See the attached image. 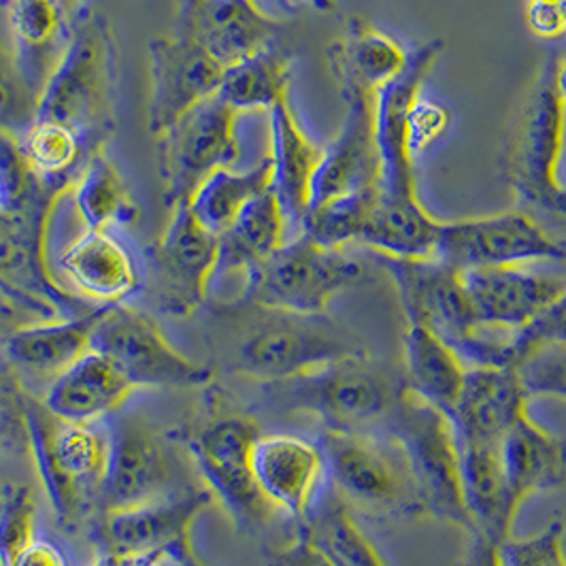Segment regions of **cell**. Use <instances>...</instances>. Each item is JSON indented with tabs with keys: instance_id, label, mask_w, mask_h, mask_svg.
I'll return each instance as SVG.
<instances>
[{
	"instance_id": "cell-56",
	"label": "cell",
	"mask_w": 566,
	"mask_h": 566,
	"mask_svg": "<svg viewBox=\"0 0 566 566\" xmlns=\"http://www.w3.org/2000/svg\"><path fill=\"white\" fill-rule=\"evenodd\" d=\"M549 213H556V216H560V218H565L566 220V190L558 197V200L554 202V207H552Z\"/></svg>"
},
{
	"instance_id": "cell-19",
	"label": "cell",
	"mask_w": 566,
	"mask_h": 566,
	"mask_svg": "<svg viewBox=\"0 0 566 566\" xmlns=\"http://www.w3.org/2000/svg\"><path fill=\"white\" fill-rule=\"evenodd\" d=\"M443 43L432 41L409 57L395 82L375 92V147L379 160V192L390 197H418L413 160L407 149L405 124L416 98L422 94Z\"/></svg>"
},
{
	"instance_id": "cell-29",
	"label": "cell",
	"mask_w": 566,
	"mask_h": 566,
	"mask_svg": "<svg viewBox=\"0 0 566 566\" xmlns=\"http://www.w3.org/2000/svg\"><path fill=\"white\" fill-rule=\"evenodd\" d=\"M271 165L273 190L282 202L290 227H301L312 205L313 179L324 158V147L315 145L298 124L290 103L283 101L271 112Z\"/></svg>"
},
{
	"instance_id": "cell-45",
	"label": "cell",
	"mask_w": 566,
	"mask_h": 566,
	"mask_svg": "<svg viewBox=\"0 0 566 566\" xmlns=\"http://www.w3.org/2000/svg\"><path fill=\"white\" fill-rule=\"evenodd\" d=\"M499 552L503 566H566L565 524L556 520L533 537H510Z\"/></svg>"
},
{
	"instance_id": "cell-50",
	"label": "cell",
	"mask_w": 566,
	"mask_h": 566,
	"mask_svg": "<svg viewBox=\"0 0 566 566\" xmlns=\"http://www.w3.org/2000/svg\"><path fill=\"white\" fill-rule=\"evenodd\" d=\"M471 543L464 552L460 566H503L499 545L482 537V535H469Z\"/></svg>"
},
{
	"instance_id": "cell-3",
	"label": "cell",
	"mask_w": 566,
	"mask_h": 566,
	"mask_svg": "<svg viewBox=\"0 0 566 566\" xmlns=\"http://www.w3.org/2000/svg\"><path fill=\"white\" fill-rule=\"evenodd\" d=\"M379 262L397 283L409 324L422 326L452 345L471 367H511V339L515 333L490 328L480 322L462 271L441 260Z\"/></svg>"
},
{
	"instance_id": "cell-44",
	"label": "cell",
	"mask_w": 566,
	"mask_h": 566,
	"mask_svg": "<svg viewBox=\"0 0 566 566\" xmlns=\"http://www.w3.org/2000/svg\"><path fill=\"white\" fill-rule=\"evenodd\" d=\"M545 347H566V290L511 339L510 365L520 368Z\"/></svg>"
},
{
	"instance_id": "cell-30",
	"label": "cell",
	"mask_w": 566,
	"mask_h": 566,
	"mask_svg": "<svg viewBox=\"0 0 566 566\" xmlns=\"http://www.w3.org/2000/svg\"><path fill=\"white\" fill-rule=\"evenodd\" d=\"M501 455L517 507L537 492L566 485V439L538 424L528 411L511 426Z\"/></svg>"
},
{
	"instance_id": "cell-37",
	"label": "cell",
	"mask_w": 566,
	"mask_h": 566,
	"mask_svg": "<svg viewBox=\"0 0 566 566\" xmlns=\"http://www.w3.org/2000/svg\"><path fill=\"white\" fill-rule=\"evenodd\" d=\"M271 186L273 165L266 156L254 169L241 172L220 169L209 175L190 199V209L202 227L220 237L239 218V213Z\"/></svg>"
},
{
	"instance_id": "cell-5",
	"label": "cell",
	"mask_w": 566,
	"mask_h": 566,
	"mask_svg": "<svg viewBox=\"0 0 566 566\" xmlns=\"http://www.w3.org/2000/svg\"><path fill=\"white\" fill-rule=\"evenodd\" d=\"M390 375L370 363L365 352L345 356L310 373L262 384V395L273 409L317 416L326 430H365L386 420L397 405Z\"/></svg>"
},
{
	"instance_id": "cell-15",
	"label": "cell",
	"mask_w": 566,
	"mask_h": 566,
	"mask_svg": "<svg viewBox=\"0 0 566 566\" xmlns=\"http://www.w3.org/2000/svg\"><path fill=\"white\" fill-rule=\"evenodd\" d=\"M220 254L218 234L195 218L190 202L170 209L169 227L147 250V271L158 312L188 317L207 298Z\"/></svg>"
},
{
	"instance_id": "cell-25",
	"label": "cell",
	"mask_w": 566,
	"mask_h": 566,
	"mask_svg": "<svg viewBox=\"0 0 566 566\" xmlns=\"http://www.w3.org/2000/svg\"><path fill=\"white\" fill-rule=\"evenodd\" d=\"M277 22L255 0H205L179 20V34L192 36L224 69L275 43Z\"/></svg>"
},
{
	"instance_id": "cell-10",
	"label": "cell",
	"mask_w": 566,
	"mask_h": 566,
	"mask_svg": "<svg viewBox=\"0 0 566 566\" xmlns=\"http://www.w3.org/2000/svg\"><path fill=\"white\" fill-rule=\"evenodd\" d=\"M260 434L258 422L245 413H216L188 437L200 480L241 531L262 528L277 515L255 482L254 446Z\"/></svg>"
},
{
	"instance_id": "cell-59",
	"label": "cell",
	"mask_w": 566,
	"mask_h": 566,
	"mask_svg": "<svg viewBox=\"0 0 566 566\" xmlns=\"http://www.w3.org/2000/svg\"><path fill=\"white\" fill-rule=\"evenodd\" d=\"M543 2H560V0H543Z\"/></svg>"
},
{
	"instance_id": "cell-22",
	"label": "cell",
	"mask_w": 566,
	"mask_h": 566,
	"mask_svg": "<svg viewBox=\"0 0 566 566\" xmlns=\"http://www.w3.org/2000/svg\"><path fill=\"white\" fill-rule=\"evenodd\" d=\"M483 326L517 333L545 312L566 290L563 273H537L526 266L462 271Z\"/></svg>"
},
{
	"instance_id": "cell-11",
	"label": "cell",
	"mask_w": 566,
	"mask_h": 566,
	"mask_svg": "<svg viewBox=\"0 0 566 566\" xmlns=\"http://www.w3.org/2000/svg\"><path fill=\"white\" fill-rule=\"evenodd\" d=\"M266 317L250 326L245 335L222 356L230 373L245 375L260 384L283 381L335 363L363 349L322 322L319 315L264 310Z\"/></svg>"
},
{
	"instance_id": "cell-51",
	"label": "cell",
	"mask_w": 566,
	"mask_h": 566,
	"mask_svg": "<svg viewBox=\"0 0 566 566\" xmlns=\"http://www.w3.org/2000/svg\"><path fill=\"white\" fill-rule=\"evenodd\" d=\"M36 317L24 312L22 307H18L13 301H9L2 292H0V343L9 333H13L15 328L34 322Z\"/></svg>"
},
{
	"instance_id": "cell-9",
	"label": "cell",
	"mask_w": 566,
	"mask_h": 566,
	"mask_svg": "<svg viewBox=\"0 0 566 566\" xmlns=\"http://www.w3.org/2000/svg\"><path fill=\"white\" fill-rule=\"evenodd\" d=\"M326 482L352 511L373 517L424 513L397 443L363 430H324Z\"/></svg>"
},
{
	"instance_id": "cell-28",
	"label": "cell",
	"mask_w": 566,
	"mask_h": 566,
	"mask_svg": "<svg viewBox=\"0 0 566 566\" xmlns=\"http://www.w3.org/2000/svg\"><path fill=\"white\" fill-rule=\"evenodd\" d=\"M462 496L473 522V535L503 545L511 537L520 507L513 501L501 446L458 443Z\"/></svg>"
},
{
	"instance_id": "cell-13",
	"label": "cell",
	"mask_w": 566,
	"mask_h": 566,
	"mask_svg": "<svg viewBox=\"0 0 566 566\" xmlns=\"http://www.w3.org/2000/svg\"><path fill=\"white\" fill-rule=\"evenodd\" d=\"M105 430L109 448L96 513L128 510L186 488L175 450L147 418L119 409Z\"/></svg>"
},
{
	"instance_id": "cell-46",
	"label": "cell",
	"mask_w": 566,
	"mask_h": 566,
	"mask_svg": "<svg viewBox=\"0 0 566 566\" xmlns=\"http://www.w3.org/2000/svg\"><path fill=\"white\" fill-rule=\"evenodd\" d=\"M448 128H450L448 107L420 94L411 105L407 114V124H405L407 149L411 160L416 163L434 143L441 142Z\"/></svg>"
},
{
	"instance_id": "cell-36",
	"label": "cell",
	"mask_w": 566,
	"mask_h": 566,
	"mask_svg": "<svg viewBox=\"0 0 566 566\" xmlns=\"http://www.w3.org/2000/svg\"><path fill=\"white\" fill-rule=\"evenodd\" d=\"M292 80V56L277 43L266 45L254 56L224 69L218 96L234 112L273 109L287 101Z\"/></svg>"
},
{
	"instance_id": "cell-2",
	"label": "cell",
	"mask_w": 566,
	"mask_h": 566,
	"mask_svg": "<svg viewBox=\"0 0 566 566\" xmlns=\"http://www.w3.org/2000/svg\"><path fill=\"white\" fill-rule=\"evenodd\" d=\"M75 184L77 177H39L27 199L0 209V292L36 319L80 317L98 307L57 283L48 260L54 207Z\"/></svg>"
},
{
	"instance_id": "cell-34",
	"label": "cell",
	"mask_w": 566,
	"mask_h": 566,
	"mask_svg": "<svg viewBox=\"0 0 566 566\" xmlns=\"http://www.w3.org/2000/svg\"><path fill=\"white\" fill-rule=\"evenodd\" d=\"M405 388L450 413L462 392L469 365L462 356L422 326L409 324L405 333Z\"/></svg>"
},
{
	"instance_id": "cell-6",
	"label": "cell",
	"mask_w": 566,
	"mask_h": 566,
	"mask_svg": "<svg viewBox=\"0 0 566 566\" xmlns=\"http://www.w3.org/2000/svg\"><path fill=\"white\" fill-rule=\"evenodd\" d=\"M386 426L409 467L424 513L473 535V522L462 496L460 450L450 416L402 388Z\"/></svg>"
},
{
	"instance_id": "cell-35",
	"label": "cell",
	"mask_w": 566,
	"mask_h": 566,
	"mask_svg": "<svg viewBox=\"0 0 566 566\" xmlns=\"http://www.w3.org/2000/svg\"><path fill=\"white\" fill-rule=\"evenodd\" d=\"M296 533L312 541L335 566H388L358 524L354 511L328 482L312 511L296 524Z\"/></svg>"
},
{
	"instance_id": "cell-17",
	"label": "cell",
	"mask_w": 566,
	"mask_h": 566,
	"mask_svg": "<svg viewBox=\"0 0 566 566\" xmlns=\"http://www.w3.org/2000/svg\"><path fill=\"white\" fill-rule=\"evenodd\" d=\"M213 501L205 483H190L128 510L96 513L90 537L101 549V556L115 560L167 552L177 541L192 537V524Z\"/></svg>"
},
{
	"instance_id": "cell-7",
	"label": "cell",
	"mask_w": 566,
	"mask_h": 566,
	"mask_svg": "<svg viewBox=\"0 0 566 566\" xmlns=\"http://www.w3.org/2000/svg\"><path fill=\"white\" fill-rule=\"evenodd\" d=\"M556 57H547L511 122L503 145V172L524 202L552 211L565 192L566 105L556 87Z\"/></svg>"
},
{
	"instance_id": "cell-24",
	"label": "cell",
	"mask_w": 566,
	"mask_h": 566,
	"mask_svg": "<svg viewBox=\"0 0 566 566\" xmlns=\"http://www.w3.org/2000/svg\"><path fill=\"white\" fill-rule=\"evenodd\" d=\"M60 271L77 294L94 305H119L143 287L133 252L105 230L82 232L57 258Z\"/></svg>"
},
{
	"instance_id": "cell-16",
	"label": "cell",
	"mask_w": 566,
	"mask_h": 566,
	"mask_svg": "<svg viewBox=\"0 0 566 566\" xmlns=\"http://www.w3.org/2000/svg\"><path fill=\"white\" fill-rule=\"evenodd\" d=\"M437 260L458 271L565 262L566 243L554 239L524 211L462 222H443Z\"/></svg>"
},
{
	"instance_id": "cell-52",
	"label": "cell",
	"mask_w": 566,
	"mask_h": 566,
	"mask_svg": "<svg viewBox=\"0 0 566 566\" xmlns=\"http://www.w3.org/2000/svg\"><path fill=\"white\" fill-rule=\"evenodd\" d=\"M170 554V558L175 560L177 566H209L205 560H200L199 554L195 552V545H192V537L181 538L177 541L170 549H167Z\"/></svg>"
},
{
	"instance_id": "cell-47",
	"label": "cell",
	"mask_w": 566,
	"mask_h": 566,
	"mask_svg": "<svg viewBox=\"0 0 566 566\" xmlns=\"http://www.w3.org/2000/svg\"><path fill=\"white\" fill-rule=\"evenodd\" d=\"M517 370L531 397L566 398V347H545Z\"/></svg>"
},
{
	"instance_id": "cell-26",
	"label": "cell",
	"mask_w": 566,
	"mask_h": 566,
	"mask_svg": "<svg viewBox=\"0 0 566 566\" xmlns=\"http://www.w3.org/2000/svg\"><path fill=\"white\" fill-rule=\"evenodd\" d=\"M107 307L109 305H98L80 317L36 319L24 324L2 340L4 358L18 368V373L52 384L92 349V333Z\"/></svg>"
},
{
	"instance_id": "cell-38",
	"label": "cell",
	"mask_w": 566,
	"mask_h": 566,
	"mask_svg": "<svg viewBox=\"0 0 566 566\" xmlns=\"http://www.w3.org/2000/svg\"><path fill=\"white\" fill-rule=\"evenodd\" d=\"M73 192L87 230L128 227L139 218V205L103 149L90 156Z\"/></svg>"
},
{
	"instance_id": "cell-20",
	"label": "cell",
	"mask_w": 566,
	"mask_h": 566,
	"mask_svg": "<svg viewBox=\"0 0 566 566\" xmlns=\"http://www.w3.org/2000/svg\"><path fill=\"white\" fill-rule=\"evenodd\" d=\"M347 105L339 137L324 149L313 179L312 205L379 186L375 147V94L354 82H337ZM310 211V209H307Z\"/></svg>"
},
{
	"instance_id": "cell-12",
	"label": "cell",
	"mask_w": 566,
	"mask_h": 566,
	"mask_svg": "<svg viewBox=\"0 0 566 566\" xmlns=\"http://www.w3.org/2000/svg\"><path fill=\"white\" fill-rule=\"evenodd\" d=\"M90 347L109 358L135 390L205 388L216 375L209 365L181 354L151 315L126 303L107 307Z\"/></svg>"
},
{
	"instance_id": "cell-32",
	"label": "cell",
	"mask_w": 566,
	"mask_h": 566,
	"mask_svg": "<svg viewBox=\"0 0 566 566\" xmlns=\"http://www.w3.org/2000/svg\"><path fill=\"white\" fill-rule=\"evenodd\" d=\"M287 228L290 222L282 202L275 190L269 188L266 192L255 197L230 228L218 237L220 254L216 277L228 273L245 275L248 271H252L287 243Z\"/></svg>"
},
{
	"instance_id": "cell-53",
	"label": "cell",
	"mask_w": 566,
	"mask_h": 566,
	"mask_svg": "<svg viewBox=\"0 0 566 566\" xmlns=\"http://www.w3.org/2000/svg\"><path fill=\"white\" fill-rule=\"evenodd\" d=\"M117 566H177L170 558L169 552H156V554H143L117 560Z\"/></svg>"
},
{
	"instance_id": "cell-1",
	"label": "cell",
	"mask_w": 566,
	"mask_h": 566,
	"mask_svg": "<svg viewBox=\"0 0 566 566\" xmlns=\"http://www.w3.org/2000/svg\"><path fill=\"white\" fill-rule=\"evenodd\" d=\"M117 109V45L109 20L84 9L64 54L43 85L36 119L71 128L90 154L114 135Z\"/></svg>"
},
{
	"instance_id": "cell-58",
	"label": "cell",
	"mask_w": 566,
	"mask_h": 566,
	"mask_svg": "<svg viewBox=\"0 0 566 566\" xmlns=\"http://www.w3.org/2000/svg\"><path fill=\"white\" fill-rule=\"evenodd\" d=\"M558 4H560V11H563V15H565V22H566V0H560V2H558Z\"/></svg>"
},
{
	"instance_id": "cell-57",
	"label": "cell",
	"mask_w": 566,
	"mask_h": 566,
	"mask_svg": "<svg viewBox=\"0 0 566 566\" xmlns=\"http://www.w3.org/2000/svg\"><path fill=\"white\" fill-rule=\"evenodd\" d=\"M92 566H117V560L112 556H101Z\"/></svg>"
},
{
	"instance_id": "cell-18",
	"label": "cell",
	"mask_w": 566,
	"mask_h": 566,
	"mask_svg": "<svg viewBox=\"0 0 566 566\" xmlns=\"http://www.w3.org/2000/svg\"><path fill=\"white\" fill-rule=\"evenodd\" d=\"M149 73L147 130L158 137L181 115L220 92L224 66L192 36L177 34L149 41Z\"/></svg>"
},
{
	"instance_id": "cell-21",
	"label": "cell",
	"mask_w": 566,
	"mask_h": 566,
	"mask_svg": "<svg viewBox=\"0 0 566 566\" xmlns=\"http://www.w3.org/2000/svg\"><path fill=\"white\" fill-rule=\"evenodd\" d=\"M254 475L264 499L298 524L326 485V462L319 443L305 437L260 434L254 446Z\"/></svg>"
},
{
	"instance_id": "cell-41",
	"label": "cell",
	"mask_w": 566,
	"mask_h": 566,
	"mask_svg": "<svg viewBox=\"0 0 566 566\" xmlns=\"http://www.w3.org/2000/svg\"><path fill=\"white\" fill-rule=\"evenodd\" d=\"M36 505L29 485L0 488V566H15L34 535Z\"/></svg>"
},
{
	"instance_id": "cell-42",
	"label": "cell",
	"mask_w": 566,
	"mask_h": 566,
	"mask_svg": "<svg viewBox=\"0 0 566 566\" xmlns=\"http://www.w3.org/2000/svg\"><path fill=\"white\" fill-rule=\"evenodd\" d=\"M29 398L18 368L0 360V453L29 450Z\"/></svg>"
},
{
	"instance_id": "cell-55",
	"label": "cell",
	"mask_w": 566,
	"mask_h": 566,
	"mask_svg": "<svg viewBox=\"0 0 566 566\" xmlns=\"http://www.w3.org/2000/svg\"><path fill=\"white\" fill-rule=\"evenodd\" d=\"M205 0H179V20L190 15L199 4H202Z\"/></svg>"
},
{
	"instance_id": "cell-14",
	"label": "cell",
	"mask_w": 566,
	"mask_h": 566,
	"mask_svg": "<svg viewBox=\"0 0 566 566\" xmlns=\"http://www.w3.org/2000/svg\"><path fill=\"white\" fill-rule=\"evenodd\" d=\"M237 117L239 112L216 94L158 135V170L169 209L190 202L209 175L239 160Z\"/></svg>"
},
{
	"instance_id": "cell-43",
	"label": "cell",
	"mask_w": 566,
	"mask_h": 566,
	"mask_svg": "<svg viewBox=\"0 0 566 566\" xmlns=\"http://www.w3.org/2000/svg\"><path fill=\"white\" fill-rule=\"evenodd\" d=\"M39 96L24 80L15 57L0 48V133L22 137L36 119Z\"/></svg>"
},
{
	"instance_id": "cell-49",
	"label": "cell",
	"mask_w": 566,
	"mask_h": 566,
	"mask_svg": "<svg viewBox=\"0 0 566 566\" xmlns=\"http://www.w3.org/2000/svg\"><path fill=\"white\" fill-rule=\"evenodd\" d=\"M526 24L541 39H560L566 34V22L558 2L528 0Z\"/></svg>"
},
{
	"instance_id": "cell-33",
	"label": "cell",
	"mask_w": 566,
	"mask_h": 566,
	"mask_svg": "<svg viewBox=\"0 0 566 566\" xmlns=\"http://www.w3.org/2000/svg\"><path fill=\"white\" fill-rule=\"evenodd\" d=\"M409 57L392 36L375 29L363 18H354L347 27L345 39L328 50L335 80L363 85L373 94L395 82L407 69Z\"/></svg>"
},
{
	"instance_id": "cell-40",
	"label": "cell",
	"mask_w": 566,
	"mask_h": 566,
	"mask_svg": "<svg viewBox=\"0 0 566 566\" xmlns=\"http://www.w3.org/2000/svg\"><path fill=\"white\" fill-rule=\"evenodd\" d=\"M18 143L30 169L43 179L80 177L92 156L71 128L56 122L34 119Z\"/></svg>"
},
{
	"instance_id": "cell-4",
	"label": "cell",
	"mask_w": 566,
	"mask_h": 566,
	"mask_svg": "<svg viewBox=\"0 0 566 566\" xmlns=\"http://www.w3.org/2000/svg\"><path fill=\"white\" fill-rule=\"evenodd\" d=\"M29 452L62 528H75L96 510L107 467V430L56 418L41 398H29Z\"/></svg>"
},
{
	"instance_id": "cell-31",
	"label": "cell",
	"mask_w": 566,
	"mask_h": 566,
	"mask_svg": "<svg viewBox=\"0 0 566 566\" xmlns=\"http://www.w3.org/2000/svg\"><path fill=\"white\" fill-rule=\"evenodd\" d=\"M443 222L432 218L418 197L377 195L358 243L392 260H437Z\"/></svg>"
},
{
	"instance_id": "cell-48",
	"label": "cell",
	"mask_w": 566,
	"mask_h": 566,
	"mask_svg": "<svg viewBox=\"0 0 566 566\" xmlns=\"http://www.w3.org/2000/svg\"><path fill=\"white\" fill-rule=\"evenodd\" d=\"M266 565L269 566H335L312 541L298 535L285 543L282 547H275L273 552L266 554Z\"/></svg>"
},
{
	"instance_id": "cell-39",
	"label": "cell",
	"mask_w": 566,
	"mask_h": 566,
	"mask_svg": "<svg viewBox=\"0 0 566 566\" xmlns=\"http://www.w3.org/2000/svg\"><path fill=\"white\" fill-rule=\"evenodd\" d=\"M377 195L379 186L313 205L301 220L298 234L328 250H345V245L358 243Z\"/></svg>"
},
{
	"instance_id": "cell-8",
	"label": "cell",
	"mask_w": 566,
	"mask_h": 566,
	"mask_svg": "<svg viewBox=\"0 0 566 566\" xmlns=\"http://www.w3.org/2000/svg\"><path fill=\"white\" fill-rule=\"evenodd\" d=\"M365 280V264L345 250H328L298 234L245 273L241 303L271 312L322 315L339 292Z\"/></svg>"
},
{
	"instance_id": "cell-27",
	"label": "cell",
	"mask_w": 566,
	"mask_h": 566,
	"mask_svg": "<svg viewBox=\"0 0 566 566\" xmlns=\"http://www.w3.org/2000/svg\"><path fill=\"white\" fill-rule=\"evenodd\" d=\"M135 388L109 358L90 349L54 379L45 392V407L64 422L94 424L117 413Z\"/></svg>"
},
{
	"instance_id": "cell-54",
	"label": "cell",
	"mask_w": 566,
	"mask_h": 566,
	"mask_svg": "<svg viewBox=\"0 0 566 566\" xmlns=\"http://www.w3.org/2000/svg\"><path fill=\"white\" fill-rule=\"evenodd\" d=\"M556 87L566 105V60L558 62V66H556Z\"/></svg>"
},
{
	"instance_id": "cell-23",
	"label": "cell",
	"mask_w": 566,
	"mask_h": 566,
	"mask_svg": "<svg viewBox=\"0 0 566 566\" xmlns=\"http://www.w3.org/2000/svg\"><path fill=\"white\" fill-rule=\"evenodd\" d=\"M528 390L513 367H469L450 422L458 443L501 446L511 426L528 411Z\"/></svg>"
}]
</instances>
